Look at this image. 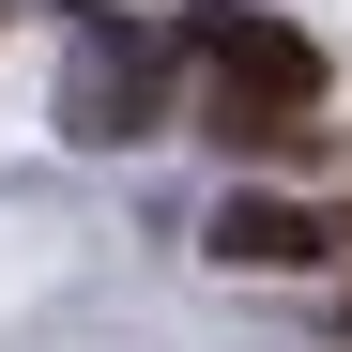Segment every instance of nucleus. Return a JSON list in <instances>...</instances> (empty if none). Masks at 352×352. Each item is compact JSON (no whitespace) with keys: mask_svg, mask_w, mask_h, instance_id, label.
I'll use <instances>...</instances> for the list:
<instances>
[{"mask_svg":"<svg viewBox=\"0 0 352 352\" xmlns=\"http://www.w3.org/2000/svg\"><path fill=\"white\" fill-rule=\"evenodd\" d=\"M168 123H184V46H168V16H92L77 77H62V138L77 153H138Z\"/></svg>","mask_w":352,"mask_h":352,"instance_id":"nucleus-2","label":"nucleus"},{"mask_svg":"<svg viewBox=\"0 0 352 352\" xmlns=\"http://www.w3.org/2000/svg\"><path fill=\"white\" fill-rule=\"evenodd\" d=\"M337 352H352V291H337Z\"/></svg>","mask_w":352,"mask_h":352,"instance_id":"nucleus-6","label":"nucleus"},{"mask_svg":"<svg viewBox=\"0 0 352 352\" xmlns=\"http://www.w3.org/2000/svg\"><path fill=\"white\" fill-rule=\"evenodd\" d=\"M77 16H138V0H77Z\"/></svg>","mask_w":352,"mask_h":352,"instance_id":"nucleus-4","label":"nucleus"},{"mask_svg":"<svg viewBox=\"0 0 352 352\" xmlns=\"http://www.w3.org/2000/svg\"><path fill=\"white\" fill-rule=\"evenodd\" d=\"M337 261H352V199H337Z\"/></svg>","mask_w":352,"mask_h":352,"instance_id":"nucleus-5","label":"nucleus"},{"mask_svg":"<svg viewBox=\"0 0 352 352\" xmlns=\"http://www.w3.org/2000/svg\"><path fill=\"white\" fill-rule=\"evenodd\" d=\"M199 245H214L230 276H322V261H337V199L245 184V199H214V230H199Z\"/></svg>","mask_w":352,"mask_h":352,"instance_id":"nucleus-3","label":"nucleus"},{"mask_svg":"<svg viewBox=\"0 0 352 352\" xmlns=\"http://www.w3.org/2000/svg\"><path fill=\"white\" fill-rule=\"evenodd\" d=\"M168 46H184V123H199L230 168H322V153H337V123H322V92H337L322 31L261 16V0H184Z\"/></svg>","mask_w":352,"mask_h":352,"instance_id":"nucleus-1","label":"nucleus"}]
</instances>
